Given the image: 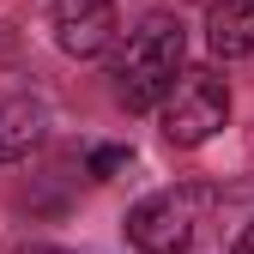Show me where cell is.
I'll use <instances>...</instances> for the list:
<instances>
[{
	"instance_id": "7a4b0ae2",
	"label": "cell",
	"mask_w": 254,
	"mask_h": 254,
	"mask_svg": "<svg viewBox=\"0 0 254 254\" xmlns=\"http://www.w3.org/2000/svg\"><path fill=\"white\" fill-rule=\"evenodd\" d=\"M157 121H164V139L176 151H194V145H206L218 127L230 121V85L212 67H182V79L164 91V103H157Z\"/></svg>"
},
{
	"instance_id": "3957f363",
	"label": "cell",
	"mask_w": 254,
	"mask_h": 254,
	"mask_svg": "<svg viewBox=\"0 0 254 254\" xmlns=\"http://www.w3.org/2000/svg\"><path fill=\"white\" fill-rule=\"evenodd\" d=\"M200 206H206L200 188H157L127 212V242L139 254H188L200 230Z\"/></svg>"
},
{
	"instance_id": "277c9868",
	"label": "cell",
	"mask_w": 254,
	"mask_h": 254,
	"mask_svg": "<svg viewBox=\"0 0 254 254\" xmlns=\"http://www.w3.org/2000/svg\"><path fill=\"white\" fill-rule=\"evenodd\" d=\"M55 43L73 61L103 55L115 43V0H55Z\"/></svg>"
},
{
	"instance_id": "ba28073f",
	"label": "cell",
	"mask_w": 254,
	"mask_h": 254,
	"mask_svg": "<svg viewBox=\"0 0 254 254\" xmlns=\"http://www.w3.org/2000/svg\"><path fill=\"white\" fill-rule=\"evenodd\" d=\"M230 254H254V224H248V230L236 236V248H230Z\"/></svg>"
},
{
	"instance_id": "52a82bcc",
	"label": "cell",
	"mask_w": 254,
	"mask_h": 254,
	"mask_svg": "<svg viewBox=\"0 0 254 254\" xmlns=\"http://www.w3.org/2000/svg\"><path fill=\"white\" fill-rule=\"evenodd\" d=\"M121 164H127V151H121V145H103V151H91V176H97V182H109Z\"/></svg>"
},
{
	"instance_id": "5b68a950",
	"label": "cell",
	"mask_w": 254,
	"mask_h": 254,
	"mask_svg": "<svg viewBox=\"0 0 254 254\" xmlns=\"http://www.w3.org/2000/svg\"><path fill=\"white\" fill-rule=\"evenodd\" d=\"M206 43L218 61H248L254 55V0H212Z\"/></svg>"
},
{
	"instance_id": "8992f818",
	"label": "cell",
	"mask_w": 254,
	"mask_h": 254,
	"mask_svg": "<svg viewBox=\"0 0 254 254\" xmlns=\"http://www.w3.org/2000/svg\"><path fill=\"white\" fill-rule=\"evenodd\" d=\"M43 121H49V109L30 103V97H12L6 109H0V164H6V157H24L30 145H37Z\"/></svg>"
},
{
	"instance_id": "9c48e42d",
	"label": "cell",
	"mask_w": 254,
	"mask_h": 254,
	"mask_svg": "<svg viewBox=\"0 0 254 254\" xmlns=\"http://www.w3.org/2000/svg\"><path fill=\"white\" fill-rule=\"evenodd\" d=\"M30 254H61V248H30Z\"/></svg>"
},
{
	"instance_id": "6da1fadb",
	"label": "cell",
	"mask_w": 254,
	"mask_h": 254,
	"mask_svg": "<svg viewBox=\"0 0 254 254\" xmlns=\"http://www.w3.org/2000/svg\"><path fill=\"white\" fill-rule=\"evenodd\" d=\"M182 67H188V30H182V18L151 12V18H139L133 30H127V43L115 49L109 79H115V97L145 115V109L164 103V91L182 79Z\"/></svg>"
}]
</instances>
